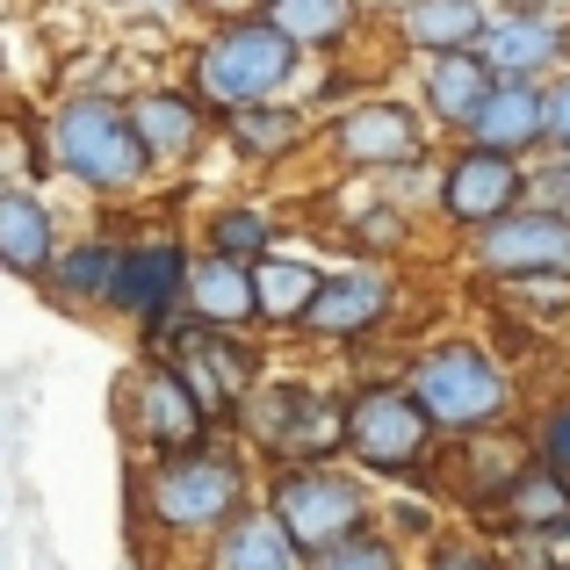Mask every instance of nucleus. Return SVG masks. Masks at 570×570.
Instances as JSON below:
<instances>
[{
	"instance_id": "nucleus-24",
	"label": "nucleus",
	"mask_w": 570,
	"mask_h": 570,
	"mask_svg": "<svg viewBox=\"0 0 570 570\" xmlns=\"http://www.w3.org/2000/svg\"><path fill=\"white\" fill-rule=\"evenodd\" d=\"M124 246L130 238H72V246H58V261H51V275H43V289L58 296V304H72V311H87V304H109V289H116V267H124Z\"/></svg>"
},
{
	"instance_id": "nucleus-34",
	"label": "nucleus",
	"mask_w": 570,
	"mask_h": 570,
	"mask_svg": "<svg viewBox=\"0 0 570 570\" xmlns=\"http://www.w3.org/2000/svg\"><path fill=\"white\" fill-rule=\"evenodd\" d=\"M542 109H549V145H557V153H570V72L542 87Z\"/></svg>"
},
{
	"instance_id": "nucleus-2",
	"label": "nucleus",
	"mask_w": 570,
	"mask_h": 570,
	"mask_svg": "<svg viewBox=\"0 0 570 570\" xmlns=\"http://www.w3.org/2000/svg\"><path fill=\"white\" fill-rule=\"evenodd\" d=\"M43 145H51V174L80 181L101 203L138 195L153 181V159H145L138 130H130V101L101 95V87H66L43 109Z\"/></svg>"
},
{
	"instance_id": "nucleus-3",
	"label": "nucleus",
	"mask_w": 570,
	"mask_h": 570,
	"mask_svg": "<svg viewBox=\"0 0 570 570\" xmlns=\"http://www.w3.org/2000/svg\"><path fill=\"white\" fill-rule=\"evenodd\" d=\"M296 66H304V51L267 14L261 22H224L188 51V95L209 116H232V109H253V101H282Z\"/></svg>"
},
{
	"instance_id": "nucleus-30",
	"label": "nucleus",
	"mask_w": 570,
	"mask_h": 570,
	"mask_svg": "<svg viewBox=\"0 0 570 570\" xmlns=\"http://www.w3.org/2000/svg\"><path fill=\"white\" fill-rule=\"evenodd\" d=\"M304 570H404V542L390 528H362V534H347V542L318 549Z\"/></svg>"
},
{
	"instance_id": "nucleus-18",
	"label": "nucleus",
	"mask_w": 570,
	"mask_h": 570,
	"mask_svg": "<svg viewBox=\"0 0 570 570\" xmlns=\"http://www.w3.org/2000/svg\"><path fill=\"white\" fill-rule=\"evenodd\" d=\"M534 462V441H520V433H499V426H484V433H462V455H455V505L462 513H484L491 520V505L513 491V476Z\"/></svg>"
},
{
	"instance_id": "nucleus-9",
	"label": "nucleus",
	"mask_w": 570,
	"mask_h": 570,
	"mask_svg": "<svg viewBox=\"0 0 570 570\" xmlns=\"http://www.w3.org/2000/svg\"><path fill=\"white\" fill-rule=\"evenodd\" d=\"M433 419L419 412V397L404 383H362L347 390V455L368 476H426L433 462Z\"/></svg>"
},
{
	"instance_id": "nucleus-21",
	"label": "nucleus",
	"mask_w": 570,
	"mask_h": 570,
	"mask_svg": "<svg viewBox=\"0 0 570 570\" xmlns=\"http://www.w3.org/2000/svg\"><path fill=\"white\" fill-rule=\"evenodd\" d=\"M470 145L484 153H505V159H528L534 145H549V109H542V87L534 80H499L491 101L476 109V124L462 130Z\"/></svg>"
},
{
	"instance_id": "nucleus-32",
	"label": "nucleus",
	"mask_w": 570,
	"mask_h": 570,
	"mask_svg": "<svg viewBox=\"0 0 570 570\" xmlns=\"http://www.w3.org/2000/svg\"><path fill=\"white\" fill-rule=\"evenodd\" d=\"M534 462H549V470H563L570 476V397H557L542 419H534Z\"/></svg>"
},
{
	"instance_id": "nucleus-19",
	"label": "nucleus",
	"mask_w": 570,
	"mask_h": 570,
	"mask_svg": "<svg viewBox=\"0 0 570 570\" xmlns=\"http://www.w3.org/2000/svg\"><path fill=\"white\" fill-rule=\"evenodd\" d=\"M181 311L195 325H217V333H246L261 325V304H253V267L224 261V253H195L188 282H181Z\"/></svg>"
},
{
	"instance_id": "nucleus-7",
	"label": "nucleus",
	"mask_w": 570,
	"mask_h": 570,
	"mask_svg": "<svg viewBox=\"0 0 570 570\" xmlns=\"http://www.w3.org/2000/svg\"><path fill=\"white\" fill-rule=\"evenodd\" d=\"M116 419H124V441L138 448V462L145 455H188V448L217 441V419L181 383V368L159 362V354H138L130 376L116 383Z\"/></svg>"
},
{
	"instance_id": "nucleus-20",
	"label": "nucleus",
	"mask_w": 570,
	"mask_h": 570,
	"mask_svg": "<svg viewBox=\"0 0 570 570\" xmlns=\"http://www.w3.org/2000/svg\"><path fill=\"white\" fill-rule=\"evenodd\" d=\"M491 520H499L505 534H520V542L563 549L570 542V476L549 470V462H528V470L513 476V491L491 505Z\"/></svg>"
},
{
	"instance_id": "nucleus-29",
	"label": "nucleus",
	"mask_w": 570,
	"mask_h": 570,
	"mask_svg": "<svg viewBox=\"0 0 570 570\" xmlns=\"http://www.w3.org/2000/svg\"><path fill=\"white\" fill-rule=\"evenodd\" d=\"M267 22H275L296 51H333V43H347V29H354V0H275Z\"/></svg>"
},
{
	"instance_id": "nucleus-28",
	"label": "nucleus",
	"mask_w": 570,
	"mask_h": 570,
	"mask_svg": "<svg viewBox=\"0 0 570 570\" xmlns=\"http://www.w3.org/2000/svg\"><path fill=\"white\" fill-rule=\"evenodd\" d=\"M203 253H224V261L261 267L267 253H275V217H267V209H253V203H224V209H209V224H203Z\"/></svg>"
},
{
	"instance_id": "nucleus-23",
	"label": "nucleus",
	"mask_w": 570,
	"mask_h": 570,
	"mask_svg": "<svg viewBox=\"0 0 570 570\" xmlns=\"http://www.w3.org/2000/svg\"><path fill=\"white\" fill-rule=\"evenodd\" d=\"M217 130H224V145H232L246 167H282V159L311 138V116L289 109V101H253V109L217 116Z\"/></svg>"
},
{
	"instance_id": "nucleus-1",
	"label": "nucleus",
	"mask_w": 570,
	"mask_h": 570,
	"mask_svg": "<svg viewBox=\"0 0 570 570\" xmlns=\"http://www.w3.org/2000/svg\"><path fill=\"white\" fill-rule=\"evenodd\" d=\"M253 505V462L224 441L188 455H145L130 470V528L159 549H209Z\"/></svg>"
},
{
	"instance_id": "nucleus-36",
	"label": "nucleus",
	"mask_w": 570,
	"mask_h": 570,
	"mask_svg": "<svg viewBox=\"0 0 570 570\" xmlns=\"http://www.w3.org/2000/svg\"><path fill=\"white\" fill-rule=\"evenodd\" d=\"M368 232H354V246H397V238H404V217H397V209H368Z\"/></svg>"
},
{
	"instance_id": "nucleus-8",
	"label": "nucleus",
	"mask_w": 570,
	"mask_h": 570,
	"mask_svg": "<svg viewBox=\"0 0 570 570\" xmlns=\"http://www.w3.org/2000/svg\"><path fill=\"white\" fill-rule=\"evenodd\" d=\"M145 354H159V362L181 368V383L203 397L209 419H232L238 404L253 397V383H261V354H253L238 333L195 325L188 311H174L167 325H153V333H145Z\"/></svg>"
},
{
	"instance_id": "nucleus-12",
	"label": "nucleus",
	"mask_w": 570,
	"mask_h": 570,
	"mask_svg": "<svg viewBox=\"0 0 570 570\" xmlns=\"http://www.w3.org/2000/svg\"><path fill=\"white\" fill-rule=\"evenodd\" d=\"M188 261H195V253H188L174 232H159V238H130V246H124V267H116V289H109V304H101V311L130 318L138 333L167 325L174 311H181Z\"/></svg>"
},
{
	"instance_id": "nucleus-10",
	"label": "nucleus",
	"mask_w": 570,
	"mask_h": 570,
	"mask_svg": "<svg viewBox=\"0 0 570 570\" xmlns=\"http://www.w3.org/2000/svg\"><path fill=\"white\" fill-rule=\"evenodd\" d=\"M333 159L347 174H390V167H419L426 159V124L419 109L390 95H368V101H347L333 116Z\"/></svg>"
},
{
	"instance_id": "nucleus-27",
	"label": "nucleus",
	"mask_w": 570,
	"mask_h": 570,
	"mask_svg": "<svg viewBox=\"0 0 570 570\" xmlns=\"http://www.w3.org/2000/svg\"><path fill=\"white\" fill-rule=\"evenodd\" d=\"M318 267L296 261V253H267L261 267H253V304H261V325H275V333H296L311 311V296H318Z\"/></svg>"
},
{
	"instance_id": "nucleus-15",
	"label": "nucleus",
	"mask_w": 570,
	"mask_h": 570,
	"mask_svg": "<svg viewBox=\"0 0 570 570\" xmlns=\"http://www.w3.org/2000/svg\"><path fill=\"white\" fill-rule=\"evenodd\" d=\"M124 101H130V130H138L153 174H181L209 145V109L188 87H138V95H124Z\"/></svg>"
},
{
	"instance_id": "nucleus-26",
	"label": "nucleus",
	"mask_w": 570,
	"mask_h": 570,
	"mask_svg": "<svg viewBox=\"0 0 570 570\" xmlns=\"http://www.w3.org/2000/svg\"><path fill=\"white\" fill-rule=\"evenodd\" d=\"M484 0H404L397 14V37L412 43V51L441 58V51H476V37H484Z\"/></svg>"
},
{
	"instance_id": "nucleus-14",
	"label": "nucleus",
	"mask_w": 570,
	"mask_h": 570,
	"mask_svg": "<svg viewBox=\"0 0 570 570\" xmlns=\"http://www.w3.org/2000/svg\"><path fill=\"white\" fill-rule=\"evenodd\" d=\"M390 304H397V282L390 275H376V267H340V275L318 282V296H311V311H304L296 333L325 340V347H354L362 333H376L390 318Z\"/></svg>"
},
{
	"instance_id": "nucleus-11",
	"label": "nucleus",
	"mask_w": 570,
	"mask_h": 570,
	"mask_svg": "<svg viewBox=\"0 0 570 570\" xmlns=\"http://www.w3.org/2000/svg\"><path fill=\"white\" fill-rule=\"evenodd\" d=\"M528 203V167L505 153H484V145H462L455 159L441 167V224H455V232H484V224L513 217V209Z\"/></svg>"
},
{
	"instance_id": "nucleus-16",
	"label": "nucleus",
	"mask_w": 570,
	"mask_h": 570,
	"mask_svg": "<svg viewBox=\"0 0 570 570\" xmlns=\"http://www.w3.org/2000/svg\"><path fill=\"white\" fill-rule=\"evenodd\" d=\"M570 29L557 22L549 8H513V14H491L484 37H476V58H484L499 80H534L563 58Z\"/></svg>"
},
{
	"instance_id": "nucleus-4",
	"label": "nucleus",
	"mask_w": 570,
	"mask_h": 570,
	"mask_svg": "<svg viewBox=\"0 0 570 570\" xmlns=\"http://www.w3.org/2000/svg\"><path fill=\"white\" fill-rule=\"evenodd\" d=\"M397 383L412 390L419 412L433 419V433H448V441L484 433L513 412V376H505L476 340H433V347H419Z\"/></svg>"
},
{
	"instance_id": "nucleus-38",
	"label": "nucleus",
	"mask_w": 570,
	"mask_h": 570,
	"mask_svg": "<svg viewBox=\"0 0 570 570\" xmlns=\"http://www.w3.org/2000/svg\"><path fill=\"white\" fill-rule=\"evenodd\" d=\"M542 570H570V563H542Z\"/></svg>"
},
{
	"instance_id": "nucleus-37",
	"label": "nucleus",
	"mask_w": 570,
	"mask_h": 570,
	"mask_svg": "<svg viewBox=\"0 0 570 570\" xmlns=\"http://www.w3.org/2000/svg\"><path fill=\"white\" fill-rule=\"evenodd\" d=\"M8 80H14V51H8V37H0V95H8Z\"/></svg>"
},
{
	"instance_id": "nucleus-22",
	"label": "nucleus",
	"mask_w": 570,
	"mask_h": 570,
	"mask_svg": "<svg viewBox=\"0 0 570 570\" xmlns=\"http://www.w3.org/2000/svg\"><path fill=\"white\" fill-rule=\"evenodd\" d=\"M203 570H304V549L282 534V520L261 499L203 549Z\"/></svg>"
},
{
	"instance_id": "nucleus-13",
	"label": "nucleus",
	"mask_w": 570,
	"mask_h": 570,
	"mask_svg": "<svg viewBox=\"0 0 570 570\" xmlns=\"http://www.w3.org/2000/svg\"><path fill=\"white\" fill-rule=\"evenodd\" d=\"M476 267L491 275H549V282H570V217L563 209H542V203H520L513 217L484 224L476 232Z\"/></svg>"
},
{
	"instance_id": "nucleus-33",
	"label": "nucleus",
	"mask_w": 570,
	"mask_h": 570,
	"mask_svg": "<svg viewBox=\"0 0 570 570\" xmlns=\"http://www.w3.org/2000/svg\"><path fill=\"white\" fill-rule=\"evenodd\" d=\"M528 195H542V209H563L570 217V153H557V167L528 174Z\"/></svg>"
},
{
	"instance_id": "nucleus-6",
	"label": "nucleus",
	"mask_w": 570,
	"mask_h": 570,
	"mask_svg": "<svg viewBox=\"0 0 570 570\" xmlns=\"http://www.w3.org/2000/svg\"><path fill=\"white\" fill-rule=\"evenodd\" d=\"M261 505L282 520V534L304 549V563L318 557V549L347 542V534L376 528V505H368L362 476L340 470V462H289V470H275Z\"/></svg>"
},
{
	"instance_id": "nucleus-25",
	"label": "nucleus",
	"mask_w": 570,
	"mask_h": 570,
	"mask_svg": "<svg viewBox=\"0 0 570 570\" xmlns=\"http://www.w3.org/2000/svg\"><path fill=\"white\" fill-rule=\"evenodd\" d=\"M491 87H499V72H491L476 51L426 58V109H433V124H448V130H470L476 109L491 101Z\"/></svg>"
},
{
	"instance_id": "nucleus-5",
	"label": "nucleus",
	"mask_w": 570,
	"mask_h": 570,
	"mask_svg": "<svg viewBox=\"0 0 570 570\" xmlns=\"http://www.w3.org/2000/svg\"><path fill=\"white\" fill-rule=\"evenodd\" d=\"M232 426L246 433V448L267 455L275 470L347 455V397H325V390H311V383H253V397L232 412Z\"/></svg>"
},
{
	"instance_id": "nucleus-35",
	"label": "nucleus",
	"mask_w": 570,
	"mask_h": 570,
	"mask_svg": "<svg viewBox=\"0 0 570 570\" xmlns=\"http://www.w3.org/2000/svg\"><path fill=\"white\" fill-rule=\"evenodd\" d=\"M188 8H195V14H209V22L224 29V22H261L275 0H188Z\"/></svg>"
},
{
	"instance_id": "nucleus-17",
	"label": "nucleus",
	"mask_w": 570,
	"mask_h": 570,
	"mask_svg": "<svg viewBox=\"0 0 570 570\" xmlns=\"http://www.w3.org/2000/svg\"><path fill=\"white\" fill-rule=\"evenodd\" d=\"M58 217L51 203H43L29 181H0V267H8L14 282H43L58 261Z\"/></svg>"
},
{
	"instance_id": "nucleus-31",
	"label": "nucleus",
	"mask_w": 570,
	"mask_h": 570,
	"mask_svg": "<svg viewBox=\"0 0 570 570\" xmlns=\"http://www.w3.org/2000/svg\"><path fill=\"white\" fill-rule=\"evenodd\" d=\"M419 570H505V563H499V549H491V542H470V534H433Z\"/></svg>"
}]
</instances>
